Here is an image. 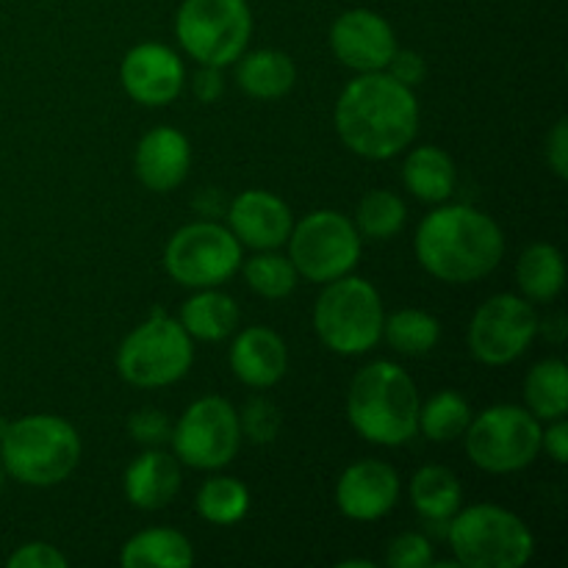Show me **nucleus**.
I'll return each mask as SVG.
<instances>
[{
  "instance_id": "obj_1",
  "label": "nucleus",
  "mask_w": 568,
  "mask_h": 568,
  "mask_svg": "<svg viewBox=\"0 0 568 568\" xmlns=\"http://www.w3.org/2000/svg\"><path fill=\"white\" fill-rule=\"evenodd\" d=\"M336 131L361 159L386 161L403 153L419 131V100L414 89L388 72H361L336 103Z\"/></svg>"
},
{
  "instance_id": "obj_2",
  "label": "nucleus",
  "mask_w": 568,
  "mask_h": 568,
  "mask_svg": "<svg viewBox=\"0 0 568 568\" xmlns=\"http://www.w3.org/2000/svg\"><path fill=\"white\" fill-rule=\"evenodd\" d=\"M416 258L444 283H475L491 275L505 255L503 227L471 205H442L422 220Z\"/></svg>"
},
{
  "instance_id": "obj_3",
  "label": "nucleus",
  "mask_w": 568,
  "mask_h": 568,
  "mask_svg": "<svg viewBox=\"0 0 568 568\" xmlns=\"http://www.w3.org/2000/svg\"><path fill=\"white\" fill-rule=\"evenodd\" d=\"M419 405L414 377L392 361H375L353 377L347 419L369 444L399 447L419 430Z\"/></svg>"
},
{
  "instance_id": "obj_4",
  "label": "nucleus",
  "mask_w": 568,
  "mask_h": 568,
  "mask_svg": "<svg viewBox=\"0 0 568 568\" xmlns=\"http://www.w3.org/2000/svg\"><path fill=\"white\" fill-rule=\"evenodd\" d=\"M81 436L70 422L50 414L22 416L0 433V464L22 486L48 488L75 471Z\"/></svg>"
},
{
  "instance_id": "obj_5",
  "label": "nucleus",
  "mask_w": 568,
  "mask_h": 568,
  "mask_svg": "<svg viewBox=\"0 0 568 568\" xmlns=\"http://www.w3.org/2000/svg\"><path fill=\"white\" fill-rule=\"evenodd\" d=\"M447 538L458 566L466 568H519L536 552L530 527L499 505L458 508Z\"/></svg>"
},
{
  "instance_id": "obj_6",
  "label": "nucleus",
  "mask_w": 568,
  "mask_h": 568,
  "mask_svg": "<svg viewBox=\"0 0 568 568\" xmlns=\"http://www.w3.org/2000/svg\"><path fill=\"white\" fill-rule=\"evenodd\" d=\"M383 300L364 277L344 275L325 283L314 308L316 336L338 355L369 353L383 336Z\"/></svg>"
},
{
  "instance_id": "obj_7",
  "label": "nucleus",
  "mask_w": 568,
  "mask_h": 568,
  "mask_svg": "<svg viewBox=\"0 0 568 568\" xmlns=\"http://www.w3.org/2000/svg\"><path fill=\"white\" fill-rule=\"evenodd\" d=\"M192 336L161 311L128 333L116 349V372L136 388L172 386L192 369Z\"/></svg>"
},
{
  "instance_id": "obj_8",
  "label": "nucleus",
  "mask_w": 568,
  "mask_h": 568,
  "mask_svg": "<svg viewBox=\"0 0 568 568\" xmlns=\"http://www.w3.org/2000/svg\"><path fill=\"white\" fill-rule=\"evenodd\" d=\"M181 48L205 67H227L244 53L253 33L247 0H183L175 17Z\"/></svg>"
},
{
  "instance_id": "obj_9",
  "label": "nucleus",
  "mask_w": 568,
  "mask_h": 568,
  "mask_svg": "<svg viewBox=\"0 0 568 568\" xmlns=\"http://www.w3.org/2000/svg\"><path fill=\"white\" fill-rule=\"evenodd\" d=\"M541 422L519 405H491L466 427V455L491 475L530 466L541 453Z\"/></svg>"
},
{
  "instance_id": "obj_10",
  "label": "nucleus",
  "mask_w": 568,
  "mask_h": 568,
  "mask_svg": "<svg viewBox=\"0 0 568 568\" xmlns=\"http://www.w3.org/2000/svg\"><path fill=\"white\" fill-rule=\"evenodd\" d=\"M288 258L311 283L349 275L361 258V233L338 211H311L288 233Z\"/></svg>"
},
{
  "instance_id": "obj_11",
  "label": "nucleus",
  "mask_w": 568,
  "mask_h": 568,
  "mask_svg": "<svg viewBox=\"0 0 568 568\" xmlns=\"http://www.w3.org/2000/svg\"><path fill=\"white\" fill-rule=\"evenodd\" d=\"M242 266V244L231 227L216 222H189L166 242L164 270L181 286L214 288L231 281Z\"/></svg>"
},
{
  "instance_id": "obj_12",
  "label": "nucleus",
  "mask_w": 568,
  "mask_h": 568,
  "mask_svg": "<svg viewBox=\"0 0 568 568\" xmlns=\"http://www.w3.org/2000/svg\"><path fill=\"white\" fill-rule=\"evenodd\" d=\"M175 458L192 469L214 471L231 464L242 447V425L233 405L222 397H203L189 405L172 427Z\"/></svg>"
},
{
  "instance_id": "obj_13",
  "label": "nucleus",
  "mask_w": 568,
  "mask_h": 568,
  "mask_svg": "<svg viewBox=\"0 0 568 568\" xmlns=\"http://www.w3.org/2000/svg\"><path fill=\"white\" fill-rule=\"evenodd\" d=\"M541 331L536 308L519 294H494L475 311L469 325V349L480 364H514Z\"/></svg>"
},
{
  "instance_id": "obj_14",
  "label": "nucleus",
  "mask_w": 568,
  "mask_h": 568,
  "mask_svg": "<svg viewBox=\"0 0 568 568\" xmlns=\"http://www.w3.org/2000/svg\"><path fill=\"white\" fill-rule=\"evenodd\" d=\"M331 48L344 67L355 72L386 70L397 53V37L388 20L369 9H349L333 22Z\"/></svg>"
},
{
  "instance_id": "obj_15",
  "label": "nucleus",
  "mask_w": 568,
  "mask_h": 568,
  "mask_svg": "<svg viewBox=\"0 0 568 568\" xmlns=\"http://www.w3.org/2000/svg\"><path fill=\"white\" fill-rule=\"evenodd\" d=\"M125 92L142 105H166L181 94L186 70L175 50L159 42L136 44L120 67Z\"/></svg>"
},
{
  "instance_id": "obj_16",
  "label": "nucleus",
  "mask_w": 568,
  "mask_h": 568,
  "mask_svg": "<svg viewBox=\"0 0 568 568\" xmlns=\"http://www.w3.org/2000/svg\"><path fill=\"white\" fill-rule=\"evenodd\" d=\"M399 477L383 460H358L347 466L336 486V505L347 519L377 521L397 505Z\"/></svg>"
},
{
  "instance_id": "obj_17",
  "label": "nucleus",
  "mask_w": 568,
  "mask_h": 568,
  "mask_svg": "<svg viewBox=\"0 0 568 568\" xmlns=\"http://www.w3.org/2000/svg\"><path fill=\"white\" fill-rule=\"evenodd\" d=\"M227 225L239 239V244H247L253 250H275L288 242L294 220L288 205L277 194L264 189H247L233 200L227 211Z\"/></svg>"
},
{
  "instance_id": "obj_18",
  "label": "nucleus",
  "mask_w": 568,
  "mask_h": 568,
  "mask_svg": "<svg viewBox=\"0 0 568 568\" xmlns=\"http://www.w3.org/2000/svg\"><path fill=\"white\" fill-rule=\"evenodd\" d=\"M192 164L189 139L175 128H153L139 139L136 175L150 192H172L181 186Z\"/></svg>"
},
{
  "instance_id": "obj_19",
  "label": "nucleus",
  "mask_w": 568,
  "mask_h": 568,
  "mask_svg": "<svg viewBox=\"0 0 568 568\" xmlns=\"http://www.w3.org/2000/svg\"><path fill=\"white\" fill-rule=\"evenodd\" d=\"M286 342L270 327H247L231 347V369L244 386L270 388L286 375Z\"/></svg>"
},
{
  "instance_id": "obj_20",
  "label": "nucleus",
  "mask_w": 568,
  "mask_h": 568,
  "mask_svg": "<svg viewBox=\"0 0 568 568\" xmlns=\"http://www.w3.org/2000/svg\"><path fill=\"white\" fill-rule=\"evenodd\" d=\"M125 497L139 510H161L181 491V466L172 455L148 449L125 469Z\"/></svg>"
},
{
  "instance_id": "obj_21",
  "label": "nucleus",
  "mask_w": 568,
  "mask_h": 568,
  "mask_svg": "<svg viewBox=\"0 0 568 568\" xmlns=\"http://www.w3.org/2000/svg\"><path fill=\"white\" fill-rule=\"evenodd\" d=\"M236 81L250 98L277 100L297 81V67L281 50H253L239 55Z\"/></svg>"
},
{
  "instance_id": "obj_22",
  "label": "nucleus",
  "mask_w": 568,
  "mask_h": 568,
  "mask_svg": "<svg viewBox=\"0 0 568 568\" xmlns=\"http://www.w3.org/2000/svg\"><path fill=\"white\" fill-rule=\"evenodd\" d=\"M120 564L125 568H186L194 564V549L183 532L153 527L136 532L122 547Z\"/></svg>"
},
{
  "instance_id": "obj_23",
  "label": "nucleus",
  "mask_w": 568,
  "mask_h": 568,
  "mask_svg": "<svg viewBox=\"0 0 568 568\" xmlns=\"http://www.w3.org/2000/svg\"><path fill=\"white\" fill-rule=\"evenodd\" d=\"M181 325L197 342H222L239 325V305L216 288H200L181 308Z\"/></svg>"
},
{
  "instance_id": "obj_24",
  "label": "nucleus",
  "mask_w": 568,
  "mask_h": 568,
  "mask_svg": "<svg viewBox=\"0 0 568 568\" xmlns=\"http://www.w3.org/2000/svg\"><path fill=\"white\" fill-rule=\"evenodd\" d=\"M455 164L449 153L442 148H416L414 153L405 159L403 181L414 197L425 200V203H444L449 194L455 192Z\"/></svg>"
},
{
  "instance_id": "obj_25",
  "label": "nucleus",
  "mask_w": 568,
  "mask_h": 568,
  "mask_svg": "<svg viewBox=\"0 0 568 568\" xmlns=\"http://www.w3.org/2000/svg\"><path fill=\"white\" fill-rule=\"evenodd\" d=\"M516 283H519L525 300L532 303H549L564 292L566 264L564 255L552 244H530L516 264Z\"/></svg>"
},
{
  "instance_id": "obj_26",
  "label": "nucleus",
  "mask_w": 568,
  "mask_h": 568,
  "mask_svg": "<svg viewBox=\"0 0 568 568\" xmlns=\"http://www.w3.org/2000/svg\"><path fill=\"white\" fill-rule=\"evenodd\" d=\"M460 483L444 466H422L410 480V503L427 521H449L460 508Z\"/></svg>"
},
{
  "instance_id": "obj_27",
  "label": "nucleus",
  "mask_w": 568,
  "mask_h": 568,
  "mask_svg": "<svg viewBox=\"0 0 568 568\" xmlns=\"http://www.w3.org/2000/svg\"><path fill=\"white\" fill-rule=\"evenodd\" d=\"M527 410L536 419H560L568 410V369L560 358H547L530 369L525 381Z\"/></svg>"
},
{
  "instance_id": "obj_28",
  "label": "nucleus",
  "mask_w": 568,
  "mask_h": 568,
  "mask_svg": "<svg viewBox=\"0 0 568 568\" xmlns=\"http://www.w3.org/2000/svg\"><path fill=\"white\" fill-rule=\"evenodd\" d=\"M383 336L397 353L403 355H425L442 338V325L433 314L419 308H403L383 320Z\"/></svg>"
},
{
  "instance_id": "obj_29",
  "label": "nucleus",
  "mask_w": 568,
  "mask_h": 568,
  "mask_svg": "<svg viewBox=\"0 0 568 568\" xmlns=\"http://www.w3.org/2000/svg\"><path fill=\"white\" fill-rule=\"evenodd\" d=\"M250 510V491L236 477H211L197 491V514L205 521L231 527L242 521Z\"/></svg>"
},
{
  "instance_id": "obj_30",
  "label": "nucleus",
  "mask_w": 568,
  "mask_h": 568,
  "mask_svg": "<svg viewBox=\"0 0 568 568\" xmlns=\"http://www.w3.org/2000/svg\"><path fill=\"white\" fill-rule=\"evenodd\" d=\"M471 422V408L458 392H438L436 397L419 405V430L430 442H455L466 433Z\"/></svg>"
},
{
  "instance_id": "obj_31",
  "label": "nucleus",
  "mask_w": 568,
  "mask_h": 568,
  "mask_svg": "<svg viewBox=\"0 0 568 568\" xmlns=\"http://www.w3.org/2000/svg\"><path fill=\"white\" fill-rule=\"evenodd\" d=\"M405 220H408V211H405L403 200L386 189H375L358 203L355 227H358L361 236L383 242V239L397 236L405 227Z\"/></svg>"
},
{
  "instance_id": "obj_32",
  "label": "nucleus",
  "mask_w": 568,
  "mask_h": 568,
  "mask_svg": "<svg viewBox=\"0 0 568 568\" xmlns=\"http://www.w3.org/2000/svg\"><path fill=\"white\" fill-rule=\"evenodd\" d=\"M297 270H294L292 258L272 253V250H261L255 258L244 264V281L255 294L266 300H283L294 292L297 286Z\"/></svg>"
},
{
  "instance_id": "obj_33",
  "label": "nucleus",
  "mask_w": 568,
  "mask_h": 568,
  "mask_svg": "<svg viewBox=\"0 0 568 568\" xmlns=\"http://www.w3.org/2000/svg\"><path fill=\"white\" fill-rule=\"evenodd\" d=\"M239 425H242V436H247L253 444H270L281 430V410L270 399L255 397L242 410Z\"/></svg>"
},
{
  "instance_id": "obj_34",
  "label": "nucleus",
  "mask_w": 568,
  "mask_h": 568,
  "mask_svg": "<svg viewBox=\"0 0 568 568\" xmlns=\"http://www.w3.org/2000/svg\"><path fill=\"white\" fill-rule=\"evenodd\" d=\"M386 564L392 568H427L433 564V547L419 532H403L388 544Z\"/></svg>"
},
{
  "instance_id": "obj_35",
  "label": "nucleus",
  "mask_w": 568,
  "mask_h": 568,
  "mask_svg": "<svg viewBox=\"0 0 568 568\" xmlns=\"http://www.w3.org/2000/svg\"><path fill=\"white\" fill-rule=\"evenodd\" d=\"M128 430H131V436L136 438L139 444H148V447L170 442V436H172L170 419H166V416L155 408L136 410V414L131 416V422H128Z\"/></svg>"
},
{
  "instance_id": "obj_36",
  "label": "nucleus",
  "mask_w": 568,
  "mask_h": 568,
  "mask_svg": "<svg viewBox=\"0 0 568 568\" xmlns=\"http://www.w3.org/2000/svg\"><path fill=\"white\" fill-rule=\"evenodd\" d=\"M6 564L11 568H67L70 566V560H67L59 549L50 547V544L33 541L17 549Z\"/></svg>"
},
{
  "instance_id": "obj_37",
  "label": "nucleus",
  "mask_w": 568,
  "mask_h": 568,
  "mask_svg": "<svg viewBox=\"0 0 568 568\" xmlns=\"http://www.w3.org/2000/svg\"><path fill=\"white\" fill-rule=\"evenodd\" d=\"M388 75L394 78V81L405 83V87H419L422 81H425L427 75V64L425 59H422L419 53H414V50H399L392 55V61H388Z\"/></svg>"
},
{
  "instance_id": "obj_38",
  "label": "nucleus",
  "mask_w": 568,
  "mask_h": 568,
  "mask_svg": "<svg viewBox=\"0 0 568 568\" xmlns=\"http://www.w3.org/2000/svg\"><path fill=\"white\" fill-rule=\"evenodd\" d=\"M547 164L552 166V172L560 178V181H566L568 178V122H566V116H560V120L555 122L552 133L547 136Z\"/></svg>"
},
{
  "instance_id": "obj_39",
  "label": "nucleus",
  "mask_w": 568,
  "mask_h": 568,
  "mask_svg": "<svg viewBox=\"0 0 568 568\" xmlns=\"http://www.w3.org/2000/svg\"><path fill=\"white\" fill-rule=\"evenodd\" d=\"M541 449H547L549 458L555 460V464L564 466L568 460V425L566 419L560 416V419H552V425L547 427V433H541Z\"/></svg>"
},
{
  "instance_id": "obj_40",
  "label": "nucleus",
  "mask_w": 568,
  "mask_h": 568,
  "mask_svg": "<svg viewBox=\"0 0 568 568\" xmlns=\"http://www.w3.org/2000/svg\"><path fill=\"white\" fill-rule=\"evenodd\" d=\"M222 89H225V83H222L220 67H200V72L194 75V94H197L200 103H214Z\"/></svg>"
},
{
  "instance_id": "obj_41",
  "label": "nucleus",
  "mask_w": 568,
  "mask_h": 568,
  "mask_svg": "<svg viewBox=\"0 0 568 568\" xmlns=\"http://www.w3.org/2000/svg\"><path fill=\"white\" fill-rule=\"evenodd\" d=\"M353 566H361V568H375L372 560H344V564H338V568H353Z\"/></svg>"
},
{
  "instance_id": "obj_42",
  "label": "nucleus",
  "mask_w": 568,
  "mask_h": 568,
  "mask_svg": "<svg viewBox=\"0 0 568 568\" xmlns=\"http://www.w3.org/2000/svg\"><path fill=\"white\" fill-rule=\"evenodd\" d=\"M3 475H6V471H3V464H0V491H3Z\"/></svg>"
}]
</instances>
